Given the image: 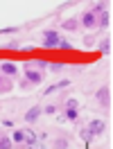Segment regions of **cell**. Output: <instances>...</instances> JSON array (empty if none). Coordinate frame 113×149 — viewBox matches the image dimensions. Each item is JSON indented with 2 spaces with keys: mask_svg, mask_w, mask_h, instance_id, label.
<instances>
[{
  "mask_svg": "<svg viewBox=\"0 0 113 149\" xmlns=\"http://www.w3.org/2000/svg\"><path fill=\"white\" fill-rule=\"evenodd\" d=\"M43 47H59V43H61V36H59V32H54V29H47L45 34H43Z\"/></svg>",
  "mask_w": 113,
  "mask_h": 149,
  "instance_id": "6da1fadb",
  "label": "cell"
},
{
  "mask_svg": "<svg viewBox=\"0 0 113 149\" xmlns=\"http://www.w3.org/2000/svg\"><path fill=\"white\" fill-rule=\"evenodd\" d=\"M41 113H43L41 106H32V109L25 113V122H27V124H34V122L38 120V115H41Z\"/></svg>",
  "mask_w": 113,
  "mask_h": 149,
  "instance_id": "7a4b0ae2",
  "label": "cell"
},
{
  "mask_svg": "<svg viewBox=\"0 0 113 149\" xmlns=\"http://www.w3.org/2000/svg\"><path fill=\"white\" fill-rule=\"evenodd\" d=\"M86 129L91 131V133H104V131H106V124H104L102 120H91Z\"/></svg>",
  "mask_w": 113,
  "mask_h": 149,
  "instance_id": "3957f363",
  "label": "cell"
},
{
  "mask_svg": "<svg viewBox=\"0 0 113 149\" xmlns=\"http://www.w3.org/2000/svg\"><path fill=\"white\" fill-rule=\"evenodd\" d=\"M25 77H27V81H29V84H41V81H43V74L38 72V70H32V68H27Z\"/></svg>",
  "mask_w": 113,
  "mask_h": 149,
  "instance_id": "277c9868",
  "label": "cell"
},
{
  "mask_svg": "<svg viewBox=\"0 0 113 149\" xmlns=\"http://www.w3.org/2000/svg\"><path fill=\"white\" fill-rule=\"evenodd\" d=\"M82 25H84V27H88V29H93V27H97V18H95L91 11H86L84 16H82Z\"/></svg>",
  "mask_w": 113,
  "mask_h": 149,
  "instance_id": "5b68a950",
  "label": "cell"
},
{
  "mask_svg": "<svg viewBox=\"0 0 113 149\" xmlns=\"http://www.w3.org/2000/svg\"><path fill=\"white\" fill-rule=\"evenodd\" d=\"M97 100H100L104 106H109V102H111V91H109L106 86H104V88H100V91H97Z\"/></svg>",
  "mask_w": 113,
  "mask_h": 149,
  "instance_id": "8992f818",
  "label": "cell"
},
{
  "mask_svg": "<svg viewBox=\"0 0 113 149\" xmlns=\"http://www.w3.org/2000/svg\"><path fill=\"white\" fill-rule=\"evenodd\" d=\"M0 72H5V74H16L18 70H16V65H11V63H0Z\"/></svg>",
  "mask_w": 113,
  "mask_h": 149,
  "instance_id": "52a82bcc",
  "label": "cell"
},
{
  "mask_svg": "<svg viewBox=\"0 0 113 149\" xmlns=\"http://www.w3.org/2000/svg\"><path fill=\"white\" fill-rule=\"evenodd\" d=\"M11 142H25V131L16 129L14 133H11Z\"/></svg>",
  "mask_w": 113,
  "mask_h": 149,
  "instance_id": "ba28073f",
  "label": "cell"
},
{
  "mask_svg": "<svg viewBox=\"0 0 113 149\" xmlns=\"http://www.w3.org/2000/svg\"><path fill=\"white\" fill-rule=\"evenodd\" d=\"M61 27H63V29H73V32H75V29L79 27V23H77L75 18H68L66 23H61Z\"/></svg>",
  "mask_w": 113,
  "mask_h": 149,
  "instance_id": "9c48e42d",
  "label": "cell"
},
{
  "mask_svg": "<svg viewBox=\"0 0 113 149\" xmlns=\"http://www.w3.org/2000/svg\"><path fill=\"white\" fill-rule=\"evenodd\" d=\"M100 52H102V54H109V52H111V41H109V38H104L102 43H100Z\"/></svg>",
  "mask_w": 113,
  "mask_h": 149,
  "instance_id": "30bf717a",
  "label": "cell"
},
{
  "mask_svg": "<svg viewBox=\"0 0 113 149\" xmlns=\"http://www.w3.org/2000/svg\"><path fill=\"white\" fill-rule=\"evenodd\" d=\"M109 23H111V16H109V11H104L102 16H100V23H97V25H102V27H109Z\"/></svg>",
  "mask_w": 113,
  "mask_h": 149,
  "instance_id": "8fae6325",
  "label": "cell"
},
{
  "mask_svg": "<svg viewBox=\"0 0 113 149\" xmlns=\"http://www.w3.org/2000/svg\"><path fill=\"white\" fill-rule=\"evenodd\" d=\"M0 149H11V138L0 136Z\"/></svg>",
  "mask_w": 113,
  "mask_h": 149,
  "instance_id": "7c38bea8",
  "label": "cell"
},
{
  "mask_svg": "<svg viewBox=\"0 0 113 149\" xmlns=\"http://www.w3.org/2000/svg\"><path fill=\"white\" fill-rule=\"evenodd\" d=\"M66 120H77V109H66Z\"/></svg>",
  "mask_w": 113,
  "mask_h": 149,
  "instance_id": "4fadbf2b",
  "label": "cell"
},
{
  "mask_svg": "<svg viewBox=\"0 0 113 149\" xmlns=\"http://www.w3.org/2000/svg\"><path fill=\"white\" fill-rule=\"evenodd\" d=\"M47 68H50L52 72H59V70L63 68V63H61V61H57V63H47Z\"/></svg>",
  "mask_w": 113,
  "mask_h": 149,
  "instance_id": "5bb4252c",
  "label": "cell"
},
{
  "mask_svg": "<svg viewBox=\"0 0 113 149\" xmlns=\"http://www.w3.org/2000/svg\"><path fill=\"white\" fill-rule=\"evenodd\" d=\"M100 11L104 14V2H95V7H93V11H91V14L95 16V14H100Z\"/></svg>",
  "mask_w": 113,
  "mask_h": 149,
  "instance_id": "9a60e30c",
  "label": "cell"
},
{
  "mask_svg": "<svg viewBox=\"0 0 113 149\" xmlns=\"http://www.w3.org/2000/svg\"><path fill=\"white\" fill-rule=\"evenodd\" d=\"M54 147L57 149H66L68 147V140H63V138H61V140H54Z\"/></svg>",
  "mask_w": 113,
  "mask_h": 149,
  "instance_id": "2e32d148",
  "label": "cell"
},
{
  "mask_svg": "<svg viewBox=\"0 0 113 149\" xmlns=\"http://www.w3.org/2000/svg\"><path fill=\"white\" fill-rule=\"evenodd\" d=\"M14 32H18V27H5V29H0V34H14Z\"/></svg>",
  "mask_w": 113,
  "mask_h": 149,
  "instance_id": "e0dca14e",
  "label": "cell"
},
{
  "mask_svg": "<svg viewBox=\"0 0 113 149\" xmlns=\"http://www.w3.org/2000/svg\"><path fill=\"white\" fill-rule=\"evenodd\" d=\"M43 113H47V115H54V113H57V106H45V109H43Z\"/></svg>",
  "mask_w": 113,
  "mask_h": 149,
  "instance_id": "ac0fdd59",
  "label": "cell"
},
{
  "mask_svg": "<svg viewBox=\"0 0 113 149\" xmlns=\"http://www.w3.org/2000/svg\"><path fill=\"white\" fill-rule=\"evenodd\" d=\"M59 47H61V50H70V43H68V41H63V38H61V43H59Z\"/></svg>",
  "mask_w": 113,
  "mask_h": 149,
  "instance_id": "d6986e66",
  "label": "cell"
},
{
  "mask_svg": "<svg viewBox=\"0 0 113 149\" xmlns=\"http://www.w3.org/2000/svg\"><path fill=\"white\" fill-rule=\"evenodd\" d=\"M66 106H68V109H77V100H68Z\"/></svg>",
  "mask_w": 113,
  "mask_h": 149,
  "instance_id": "ffe728a7",
  "label": "cell"
}]
</instances>
